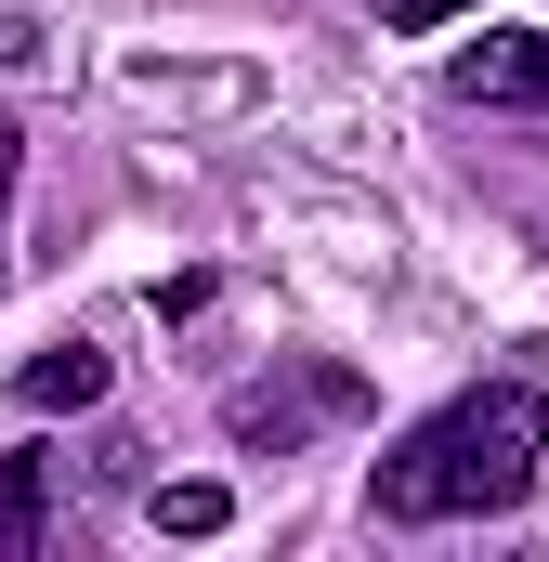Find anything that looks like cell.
Listing matches in <instances>:
<instances>
[{
	"mask_svg": "<svg viewBox=\"0 0 549 562\" xmlns=\"http://www.w3.org/2000/svg\"><path fill=\"white\" fill-rule=\"evenodd\" d=\"M537 471H549V393L537 380H484V393L432 406V419L380 458V524H471V510H511V497H537Z\"/></svg>",
	"mask_w": 549,
	"mask_h": 562,
	"instance_id": "obj_1",
	"label": "cell"
},
{
	"mask_svg": "<svg viewBox=\"0 0 549 562\" xmlns=\"http://www.w3.org/2000/svg\"><path fill=\"white\" fill-rule=\"evenodd\" d=\"M0 276H13V236H0Z\"/></svg>",
	"mask_w": 549,
	"mask_h": 562,
	"instance_id": "obj_10",
	"label": "cell"
},
{
	"mask_svg": "<svg viewBox=\"0 0 549 562\" xmlns=\"http://www.w3.org/2000/svg\"><path fill=\"white\" fill-rule=\"evenodd\" d=\"M367 13H380V26H458L471 0H367Z\"/></svg>",
	"mask_w": 549,
	"mask_h": 562,
	"instance_id": "obj_7",
	"label": "cell"
},
{
	"mask_svg": "<svg viewBox=\"0 0 549 562\" xmlns=\"http://www.w3.org/2000/svg\"><path fill=\"white\" fill-rule=\"evenodd\" d=\"M354 406H367V380H354V367H301V380H249V393L223 406V431H236L249 458H288L314 419H354Z\"/></svg>",
	"mask_w": 549,
	"mask_h": 562,
	"instance_id": "obj_2",
	"label": "cell"
},
{
	"mask_svg": "<svg viewBox=\"0 0 549 562\" xmlns=\"http://www.w3.org/2000/svg\"><path fill=\"white\" fill-rule=\"evenodd\" d=\"M13 393H26L40 419H53V406H92V393H105V353H92V340H53V353H26Z\"/></svg>",
	"mask_w": 549,
	"mask_h": 562,
	"instance_id": "obj_4",
	"label": "cell"
},
{
	"mask_svg": "<svg viewBox=\"0 0 549 562\" xmlns=\"http://www.w3.org/2000/svg\"><path fill=\"white\" fill-rule=\"evenodd\" d=\"M0 183H13V119H0Z\"/></svg>",
	"mask_w": 549,
	"mask_h": 562,
	"instance_id": "obj_9",
	"label": "cell"
},
{
	"mask_svg": "<svg viewBox=\"0 0 549 562\" xmlns=\"http://www.w3.org/2000/svg\"><path fill=\"white\" fill-rule=\"evenodd\" d=\"M458 105H497V119H549V26H484L458 40Z\"/></svg>",
	"mask_w": 549,
	"mask_h": 562,
	"instance_id": "obj_3",
	"label": "cell"
},
{
	"mask_svg": "<svg viewBox=\"0 0 549 562\" xmlns=\"http://www.w3.org/2000/svg\"><path fill=\"white\" fill-rule=\"evenodd\" d=\"M144 510H157L170 537H223V524H236V497H223V484H157Z\"/></svg>",
	"mask_w": 549,
	"mask_h": 562,
	"instance_id": "obj_5",
	"label": "cell"
},
{
	"mask_svg": "<svg viewBox=\"0 0 549 562\" xmlns=\"http://www.w3.org/2000/svg\"><path fill=\"white\" fill-rule=\"evenodd\" d=\"M0 550H40V458H0Z\"/></svg>",
	"mask_w": 549,
	"mask_h": 562,
	"instance_id": "obj_6",
	"label": "cell"
},
{
	"mask_svg": "<svg viewBox=\"0 0 549 562\" xmlns=\"http://www.w3.org/2000/svg\"><path fill=\"white\" fill-rule=\"evenodd\" d=\"M26 53H40V13H13V0H0V66H26Z\"/></svg>",
	"mask_w": 549,
	"mask_h": 562,
	"instance_id": "obj_8",
	"label": "cell"
}]
</instances>
